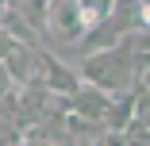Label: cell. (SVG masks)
Masks as SVG:
<instances>
[{
  "label": "cell",
  "mask_w": 150,
  "mask_h": 146,
  "mask_svg": "<svg viewBox=\"0 0 150 146\" xmlns=\"http://www.w3.org/2000/svg\"><path fill=\"white\" fill-rule=\"evenodd\" d=\"M77 77L93 89L119 96V92H131L135 89V77H139V54L131 46V35H123L115 46L93 50V54H81V69Z\"/></svg>",
  "instance_id": "obj_1"
},
{
  "label": "cell",
  "mask_w": 150,
  "mask_h": 146,
  "mask_svg": "<svg viewBox=\"0 0 150 146\" xmlns=\"http://www.w3.org/2000/svg\"><path fill=\"white\" fill-rule=\"evenodd\" d=\"M85 31H88V19H85L77 0H46V27H42V35H50L62 46H73L77 39H85Z\"/></svg>",
  "instance_id": "obj_2"
},
{
  "label": "cell",
  "mask_w": 150,
  "mask_h": 146,
  "mask_svg": "<svg viewBox=\"0 0 150 146\" xmlns=\"http://www.w3.org/2000/svg\"><path fill=\"white\" fill-rule=\"evenodd\" d=\"M108 92H100V89H93V85H77V89L66 96V111L69 115H77V119H85V123H93V127H100L104 123V111H108ZM104 131V127H100Z\"/></svg>",
  "instance_id": "obj_3"
},
{
  "label": "cell",
  "mask_w": 150,
  "mask_h": 146,
  "mask_svg": "<svg viewBox=\"0 0 150 146\" xmlns=\"http://www.w3.org/2000/svg\"><path fill=\"white\" fill-rule=\"evenodd\" d=\"M39 81L46 85L50 92H58V96H69L77 85H81L77 69H69L62 58H54V54H50V50H42V46H39Z\"/></svg>",
  "instance_id": "obj_4"
},
{
  "label": "cell",
  "mask_w": 150,
  "mask_h": 146,
  "mask_svg": "<svg viewBox=\"0 0 150 146\" xmlns=\"http://www.w3.org/2000/svg\"><path fill=\"white\" fill-rule=\"evenodd\" d=\"M4 69L12 77L16 89H23V85H35L39 81V42L35 46H27V42H16L4 58Z\"/></svg>",
  "instance_id": "obj_5"
},
{
  "label": "cell",
  "mask_w": 150,
  "mask_h": 146,
  "mask_svg": "<svg viewBox=\"0 0 150 146\" xmlns=\"http://www.w3.org/2000/svg\"><path fill=\"white\" fill-rule=\"evenodd\" d=\"M135 119V89L131 92H119L108 100V111H104V131H127V123Z\"/></svg>",
  "instance_id": "obj_6"
},
{
  "label": "cell",
  "mask_w": 150,
  "mask_h": 146,
  "mask_svg": "<svg viewBox=\"0 0 150 146\" xmlns=\"http://www.w3.org/2000/svg\"><path fill=\"white\" fill-rule=\"evenodd\" d=\"M12 12H16L27 27H31L35 35H42V27H46V0H19Z\"/></svg>",
  "instance_id": "obj_7"
},
{
  "label": "cell",
  "mask_w": 150,
  "mask_h": 146,
  "mask_svg": "<svg viewBox=\"0 0 150 146\" xmlns=\"http://www.w3.org/2000/svg\"><path fill=\"white\" fill-rule=\"evenodd\" d=\"M0 27H4V31H8L16 42H27V46H35V42H39V35H35V31H31V27H27L12 8H4V16H0Z\"/></svg>",
  "instance_id": "obj_8"
},
{
  "label": "cell",
  "mask_w": 150,
  "mask_h": 146,
  "mask_svg": "<svg viewBox=\"0 0 150 146\" xmlns=\"http://www.w3.org/2000/svg\"><path fill=\"white\" fill-rule=\"evenodd\" d=\"M77 4H81V12H85V19H88V31H93V27L112 12V4H115V0H77Z\"/></svg>",
  "instance_id": "obj_9"
},
{
  "label": "cell",
  "mask_w": 150,
  "mask_h": 146,
  "mask_svg": "<svg viewBox=\"0 0 150 146\" xmlns=\"http://www.w3.org/2000/svg\"><path fill=\"white\" fill-rule=\"evenodd\" d=\"M135 123L150 127V92H142V89H135Z\"/></svg>",
  "instance_id": "obj_10"
},
{
  "label": "cell",
  "mask_w": 150,
  "mask_h": 146,
  "mask_svg": "<svg viewBox=\"0 0 150 146\" xmlns=\"http://www.w3.org/2000/svg\"><path fill=\"white\" fill-rule=\"evenodd\" d=\"M19 138V127L12 123V115H4V111H0V146H12Z\"/></svg>",
  "instance_id": "obj_11"
},
{
  "label": "cell",
  "mask_w": 150,
  "mask_h": 146,
  "mask_svg": "<svg viewBox=\"0 0 150 146\" xmlns=\"http://www.w3.org/2000/svg\"><path fill=\"white\" fill-rule=\"evenodd\" d=\"M135 89L150 92V54H139V77H135Z\"/></svg>",
  "instance_id": "obj_12"
},
{
  "label": "cell",
  "mask_w": 150,
  "mask_h": 146,
  "mask_svg": "<svg viewBox=\"0 0 150 146\" xmlns=\"http://www.w3.org/2000/svg\"><path fill=\"white\" fill-rule=\"evenodd\" d=\"M131 46H135V54H150V27L131 31Z\"/></svg>",
  "instance_id": "obj_13"
},
{
  "label": "cell",
  "mask_w": 150,
  "mask_h": 146,
  "mask_svg": "<svg viewBox=\"0 0 150 146\" xmlns=\"http://www.w3.org/2000/svg\"><path fill=\"white\" fill-rule=\"evenodd\" d=\"M16 89V85H12V77H8V69H4V62H0V100H4L8 92Z\"/></svg>",
  "instance_id": "obj_14"
},
{
  "label": "cell",
  "mask_w": 150,
  "mask_h": 146,
  "mask_svg": "<svg viewBox=\"0 0 150 146\" xmlns=\"http://www.w3.org/2000/svg\"><path fill=\"white\" fill-rule=\"evenodd\" d=\"M12 46H16V39H12V35L4 31V27H0V62L8 58V50H12Z\"/></svg>",
  "instance_id": "obj_15"
},
{
  "label": "cell",
  "mask_w": 150,
  "mask_h": 146,
  "mask_svg": "<svg viewBox=\"0 0 150 146\" xmlns=\"http://www.w3.org/2000/svg\"><path fill=\"white\" fill-rule=\"evenodd\" d=\"M12 146H50V142H39V138H23V135H19Z\"/></svg>",
  "instance_id": "obj_16"
},
{
  "label": "cell",
  "mask_w": 150,
  "mask_h": 146,
  "mask_svg": "<svg viewBox=\"0 0 150 146\" xmlns=\"http://www.w3.org/2000/svg\"><path fill=\"white\" fill-rule=\"evenodd\" d=\"M73 146H104V142H100V135H96V138H77Z\"/></svg>",
  "instance_id": "obj_17"
},
{
  "label": "cell",
  "mask_w": 150,
  "mask_h": 146,
  "mask_svg": "<svg viewBox=\"0 0 150 146\" xmlns=\"http://www.w3.org/2000/svg\"><path fill=\"white\" fill-rule=\"evenodd\" d=\"M19 4V0H0V8H16Z\"/></svg>",
  "instance_id": "obj_18"
},
{
  "label": "cell",
  "mask_w": 150,
  "mask_h": 146,
  "mask_svg": "<svg viewBox=\"0 0 150 146\" xmlns=\"http://www.w3.org/2000/svg\"><path fill=\"white\" fill-rule=\"evenodd\" d=\"M62 146H73V138H69V142H62Z\"/></svg>",
  "instance_id": "obj_19"
},
{
  "label": "cell",
  "mask_w": 150,
  "mask_h": 146,
  "mask_svg": "<svg viewBox=\"0 0 150 146\" xmlns=\"http://www.w3.org/2000/svg\"><path fill=\"white\" fill-rule=\"evenodd\" d=\"M0 16H4V8H0Z\"/></svg>",
  "instance_id": "obj_20"
}]
</instances>
